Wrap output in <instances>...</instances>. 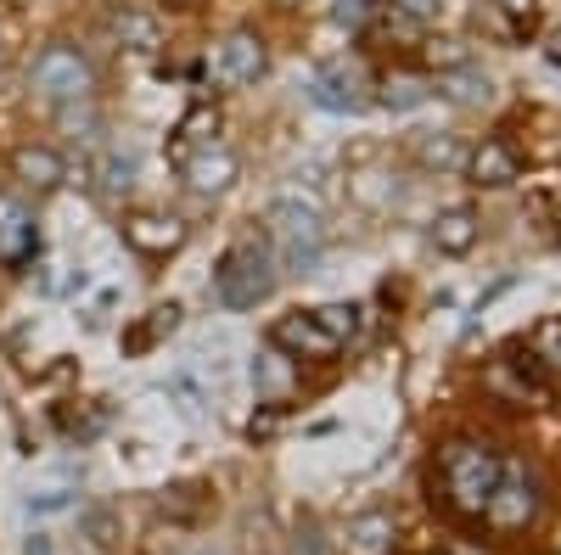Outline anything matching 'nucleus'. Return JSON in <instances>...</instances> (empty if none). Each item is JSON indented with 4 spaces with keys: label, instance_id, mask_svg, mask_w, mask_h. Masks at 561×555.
I'll use <instances>...</instances> for the list:
<instances>
[{
    "label": "nucleus",
    "instance_id": "1",
    "mask_svg": "<svg viewBox=\"0 0 561 555\" xmlns=\"http://www.w3.org/2000/svg\"><path fill=\"white\" fill-rule=\"evenodd\" d=\"M438 472H444V494L460 517H483L489 511V499H494V483H500V454L489 443H472V438H460L444 449L438 460Z\"/></svg>",
    "mask_w": 561,
    "mask_h": 555
},
{
    "label": "nucleus",
    "instance_id": "2",
    "mask_svg": "<svg viewBox=\"0 0 561 555\" xmlns=\"http://www.w3.org/2000/svg\"><path fill=\"white\" fill-rule=\"evenodd\" d=\"M275 292V253L259 236H242L214 269V298L225 309H259Z\"/></svg>",
    "mask_w": 561,
    "mask_h": 555
},
{
    "label": "nucleus",
    "instance_id": "3",
    "mask_svg": "<svg viewBox=\"0 0 561 555\" xmlns=\"http://www.w3.org/2000/svg\"><path fill=\"white\" fill-rule=\"evenodd\" d=\"M270 253H275V264L309 275L320 264V253H325V219H320V208H309L298 197H280L270 208Z\"/></svg>",
    "mask_w": 561,
    "mask_h": 555
},
{
    "label": "nucleus",
    "instance_id": "4",
    "mask_svg": "<svg viewBox=\"0 0 561 555\" xmlns=\"http://www.w3.org/2000/svg\"><path fill=\"white\" fill-rule=\"evenodd\" d=\"M90 84H96V79H90V62L73 51V45H45V51L34 57V68H28V90H34V96L39 102H90Z\"/></svg>",
    "mask_w": 561,
    "mask_h": 555
},
{
    "label": "nucleus",
    "instance_id": "5",
    "mask_svg": "<svg viewBox=\"0 0 561 555\" xmlns=\"http://www.w3.org/2000/svg\"><path fill=\"white\" fill-rule=\"evenodd\" d=\"M309 102L325 113H359L365 107V73L354 62H325L309 79Z\"/></svg>",
    "mask_w": 561,
    "mask_h": 555
},
{
    "label": "nucleus",
    "instance_id": "6",
    "mask_svg": "<svg viewBox=\"0 0 561 555\" xmlns=\"http://www.w3.org/2000/svg\"><path fill=\"white\" fill-rule=\"evenodd\" d=\"M124 242L135 253H147V258H169V253L185 247V219H174V213H135V219H124Z\"/></svg>",
    "mask_w": 561,
    "mask_h": 555
},
{
    "label": "nucleus",
    "instance_id": "7",
    "mask_svg": "<svg viewBox=\"0 0 561 555\" xmlns=\"http://www.w3.org/2000/svg\"><path fill=\"white\" fill-rule=\"evenodd\" d=\"M264 68H270V57H264V39H259L253 28H237V34H230V39L219 45L214 79H219V84H253Z\"/></svg>",
    "mask_w": 561,
    "mask_h": 555
},
{
    "label": "nucleus",
    "instance_id": "8",
    "mask_svg": "<svg viewBox=\"0 0 561 555\" xmlns=\"http://www.w3.org/2000/svg\"><path fill=\"white\" fill-rule=\"evenodd\" d=\"M489 522H500V528H523V522H534L539 517V483L534 477H505L500 472V483H494V499H489V511H483Z\"/></svg>",
    "mask_w": 561,
    "mask_h": 555
},
{
    "label": "nucleus",
    "instance_id": "9",
    "mask_svg": "<svg viewBox=\"0 0 561 555\" xmlns=\"http://www.w3.org/2000/svg\"><path fill=\"white\" fill-rule=\"evenodd\" d=\"M270 348L298 354V359H304V354H309V359H332V354H337V343L314 326V314H280L275 326H270Z\"/></svg>",
    "mask_w": 561,
    "mask_h": 555
},
{
    "label": "nucleus",
    "instance_id": "10",
    "mask_svg": "<svg viewBox=\"0 0 561 555\" xmlns=\"http://www.w3.org/2000/svg\"><path fill=\"white\" fill-rule=\"evenodd\" d=\"M180 174H185V185H192L197 197H219V192L237 185V158H230L225 147H203L192 158H180Z\"/></svg>",
    "mask_w": 561,
    "mask_h": 555
},
{
    "label": "nucleus",
    "instance_id": "11",
    "mask_svg": "<svg viewBox=\"0 0 561 555\" xmlns=\"http://www.w3.org/2000/svg\"><path fill=\"white\" fill-rule=\"evenodd\" d=\"M466 174H472V185L500 192V185H511V180L523 174V163H517V152H511L505 141H483V147L466 152Z\"/></svg>",
    "mask_w": 561,
    "mask_h": 555
},
{
    "label": "nucleus",
    "instance_id": "12",
    "mask_svg": "<svg viewBox=\"0 0 561 555\" xmlns=\"http://www.w3.org/2000/svg\"><path fill=\"white\" fill-rule=\"evenodd\" d=\"M12 174L28 185V192H57V185L68 180V163L51 147H18L12 152Z\"/></svg>",
    "mask_w": 561,
    "mask_h": 555
},
{
    "label": "nucleus",
    "instance_id": "13",
    "mask_svg": "<svg viewBox=\"0 0 561 555\" xmlns=\"http://www.w3.org/2000/svg\"><path fill=\"white\" fill-rule=\"evenodd\" d=\"M180 320H185L180 303H158V309H147V320H135V326L124 332V354H152L163 337L180 332Z\"/></svg>",
    "mask_w": 561,
    "mask_h": 555
},
{
    "label": "nucleus",
    "instance_id": "14",
    "mask_svg": "<svg viewBox=\"0 0 561 555\" xmlns=\"http://www.w3.org/2000/svg\"><path fill=\"white\" fill-rule=\"evenodd\" d=\"M478 230H483V224H478L472 208H444L438 224H433V247L449 253V258H466V253L478 247Z\"/></svg>",
    "mask_w": 561,
    "mask_h": 555
},
{
    "label": "nucleus",
    "instance_id": "15",
    "mask_svg": "<svg viewBox=\"0 0 561 555\" xmlns=\"http://www.w3.org/2000/svg\"><path fill=\"white\" fill-rule=\"evenodd\" d=\"M438 96L455 102V107H489V102H494V84H489V73H478L472 62H460V68H449V73L438 79Z\"/></svg>",
    "mask_w": 561,
    "mask_h": 555
},
{
    "label": "nucleus",
    "instance_id": "16",
    "mask_svg": "<svg viewBox=\"0 0 561 555\" xmlns=\"http://www.w3.org/2000/svg\"><path fill=\"white\" fill-rule=\"evenodd\" d=\"M253 382H259L264 404H280V398L293 393V382H298V370H293V354H280V348H264V354L253 359Z\"/></svg>",
    "mask_w": 561,
    "mask_h": 555
},
{
    "label": "nucleus",
    "instance_id": "17",
    "mask_svg": "<svg viewBox=\"0 0 561 555\" xmlns=\"http://www.w3.org/2000/svg\"><path fill=\"white\" fill-rule=\"evenodd\" d=\"M113 34H118V45H124V51H140V57H152L158 45H163V28H158V18H152V12H135V7L113 12Z\"/></svg>",
    "mask_w": 561,
    "mask_h": 555
},
{
    "label": "nucleus",
    "instance_id": "18",
    "mask_svg": "<svg viewBox=\"0 0 561 555\" xmlns=\"http://www.w3.org/2000/svg\"><path fill=\"white\" fill-rule=\"evenodd\" d=\"M135 174H140V158H135L129 147H107V158L96 163V180H102V192H107V197L135 192Z\"/></svg>",
    "mask_w": 561,
    "mask_h": 555
},
{
    "label": "nucleus",
    "instance_id": "19",
    "mask_svg": "<svg viewBox=\"0 0 561 555\" xmlns=\"http://www.w3.org/2000/svg\"><path fill=\"white\" fill-rule=\"evenodd\" d=\"M34 253H39L34 219H23V224H12V230H0V264H7V269H28Z\"/></svg>",
    "mask_w": 561,
    "mask_h": 555
},
{
    "label": "nucleus",
    "instance_id": "20",
    "mask_svg": "<svg viewBox=\"0 0 561 555\" xmlns=\"http://www.w3.org/2000/svg\"><path fill=\"white\" fill-rule=\"evenodd\" d=\"M528 354L545 365V377H561V320H556V314L534 326V337H528Z\"/></svg>",
    "mask_w": 561,
    "mask_h": 555
},
{
    "label": "nucleus",
    "instance_id": "21",
    "mask_svg": "<svg viewBox=\"0 0 561 555\" xmlns=\"http://www.w3.org/2000/svg\"><path fill=\"white\" fill-rule=\"evenodd\" d=\"M314 326L343 348V343L359 332V309H354V303H320V309H314Z\"/></svg>",
    "mask_w": 561,
    "mask_h": 555
},
{
    "label": "nucleus",
    "instance_id": "22",
    "mask_svg": "<svg viewBox=\"0 0 561 555\" xmlns=\"http://www.w3.org/2000/svg\"><path fill=\"white\" fill-rule=\"evenodd\" d=\"M214 135H219V107L197 102L192 113L180 118V129H174V158H180V147H185V141H214Z\"/></svg>",
    "mask_w": 561,
    "mask_h": 555
},
{
    "label": "nucleus",
    "instance_id": "23",
    "mask_svg": "<svg viewBox=\"0 0 561 555\" xmlns=\"http://www.w3.org/2000/svg\"><path fill=\"white\" fill-rule=\"evenodd\" d=\"M377 102L393 107V113H410V107L427 102V84H421L415 73H393V79H382V96H377Z\"/></svg>",
    "mask_w": 561,
    "mask_h": 555
},
{
    "label": "nucleus",
    "instance_id": "24",
    "mask_svg": "<svg viewBox=\"0 0 561 555\" xmlns=\"http://www.w3.org/2000/svg\"><path fill=\"white\" fill-rule=\"evenodd\" d=\"M203 483H174L169 494H163V511L169 517H203Z\"/></svg>",
    "mask_w": 561,
    "mask_h": 555
},
{
    "label": "nucleus",
    "instance_id": "25",
    "mask_svg": "<svg viewBox=\"0 0 561 555\" xmlns=\"http://www.w3.org/2000/svg\"><path fill=\"white\" fill-rule=\"evenodd\" d=\"M421 163L427 169H466V152L449 141V135H438V141H421Z\"/></svg>",
    "mask_w": 561,
    "mask_h": 555
},
{
    "label": "nucleus",
    "instance_id": "26",
    "mask_svg": "<svg viewBox=\"0 0 561 555\" xmlns=\"http://www.w3.org/2000/svg\"><path fill=\"white\" fill-rule=\"evenodd\" d=\"M348 539H354L359 550H382V544L393 539V522H388V517H359V522L348 528Z\"/></svg>",
    "mask_w": 561,
    "mask_h": 555
},
{
    "label": "nucleus",
    "instance_id": "27",
    "mask_svg": "<svg viewBox=\"0 0 561 555\" xmlns=\"http://www.w3.org/2000/svg\"><path fill=\"white\" fill-rule=\"evenodd\" d=\"M370 7H377V0H332V18H337L343 28H354V23L370 18Z\"/></svg>",
    "mask_w": 561,
    "mask_h": 555
},
{
    "label": "nucleus",
    "instance_id": "28",
    "mask_svg": "<svg viewBox=\"0 0 561 555\" xmlns=\"http://www.w3.org/2000/svg\"><path fill=\"white\" fill-rule=\"evenodd\" d=\"M23 219H34V213H28L12 192H0V230H12V224H23Z\"/></svg>",
    "mask_w": 561,
    "mask_h": 555
},
{
    "label": "nucleus",
    "instance_id": "29",
    "mask_svg": "<svg viewBox=\"0 0 561 555\" xmlns=\"http://www.w3.org/2000/svg\"><path fill=\"white\" fill-rule=\"evenodd\" d=\"M494 7H500L505 18H517V28H528V23H534V7H539V0H494Z\"/></svg>",
    "mask_w": 561,
    "mask_h": 555
},
{
    "label": "nucleus",
    "instance_id": "30",
    "mask_svg": "<svg viewBox=\"0 0 561 555\" xmlns=\"http://www.w3.org/2000/svg\"><path fill=\"white\" fill-rule=\"evenodd\" d=\"M427 57H433V62H444V68H460V62H466V45H455V39H438Z\"/></svg>",
    "mask_w": 561,
    "mask_h": 555
},
{
    "label": "nucleus",
    "instance_id": "31",
    "mask_svg": "<svg viewBox=\"0 0 561 555\" xmlns=\"http://www.w3.org/2000/svg\"><path fill=\"white\" fill-rule=\"evenodd\" d=\"M399 7H404L410 18H433V12H438V0H399Z\"/></svg>",
    "mask_w": 561,
    "mask_h": 555
},
{
    "label": "nucleus",
    "instance_id": "32",
    "mask_svg": "<svg viewBox=\"0 0 561 555\" xmlns=\"http://www.w3.org/2000/svg\"><path fill=\"white\" fill-rule=\"evenodd\" d=\"M248 432H253V438H270V432H275V415H253Z\"/></svg>",
    "mask_w": 561,
    "mask_h": 555
},
{
    "label": "nucleus",
    "instance_id": "33",
    "mask_svg": "<svg viewBox=\"0 0 561 555\" xmlns=\"http://www.w3.org/2000/svg\"><path fill=\"white\" fill-rule=\"evenodd\" d=\"M28 555H51V544H45V539H34V544H28Z\"/></svg>",
    "mask_w": 561,
    "mask_h": 555
},
{
    "label": "nucleus",
    "instance_id": "34",
    "mask_svg": "<svg viewBox=\"0 0 561 555\" xmlns=\"http://www.w3.org/2000/svg\"><path fill=\"white\" fill-rule=\"evenodd\" d=\"M174 7H185V0H174Z\"/></svg>",
    "mask_w": 561,
    "mask_h": 555
}]
</instances>
